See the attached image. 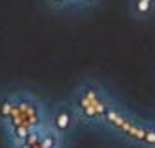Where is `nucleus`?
<instances>
[{
    "instance_id": "obj_1",
    "label": "nucleus",
    "mask_w": 155,
    "mask_h": 148,
    "mask_svg": "<svg viewBox=\"0 0 155 148\" xmlns=\"http://www.w3.org/2000/svg\"><path fill=\"white\" fill-rule=\"evenodd\" d=\"M110 108L106 92L93 84V82H84L75 90V110L84 117L95 119V117H104Z\"/></svg>"
},
{
    "instance_id": "obj_2",
    "label": "nucleus",
    "mask_w": 155,
    "mask_h": 148,
    "mask_svg": "<svg viewBox=\"0 0 155 148\" xmlns=\"http://www.w3.org/2000/svg\"><path fill=\"white\" fill-rule=\"evenodd\" d=\"M51 121H53V124H55V128H57L58 132H64V130H68V128L71 126V123H73V110H71L68 104H58V106L55 108L53 115H51Z\"/></svg>"
},
{
    "instance_id": "obj_3",
    "label": "nucleus",
    "mask_w": 155,
    "mask_h": 148,
    "mask_svg": "<svg viewBox=\"0 0 155 148\" xmlns=\"http://www.w3.org/2000/svg\"><path fill=\"white\" fill-rule=\"evenodd\" d=\"M155 11V0H131V15L137 20H146Z\"/></svg>"
},
{
    "instance_id": "obj_4",
    "label": "nucleus",
    "mask_w": 155,
    "mask_h": 148,
    "mask_svg": "<svg viewBox=\"0 0 155 148\" xmlns=\"http://www.w3.org/2000/svg\"><path fill=\"white\" fill-rule=\"evenodd\" d=\"M79 2H81V6H82V9H84V8H91V6H95L99 0H79Z\"/></svg>"
}]
</instances>
